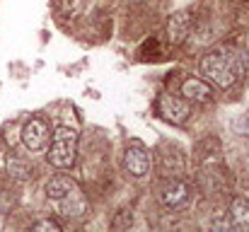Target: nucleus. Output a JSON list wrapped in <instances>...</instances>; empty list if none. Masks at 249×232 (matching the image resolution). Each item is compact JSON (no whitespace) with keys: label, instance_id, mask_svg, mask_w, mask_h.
Wrapping results in <instances>:
<instances>
[{"label":"nucleus","instance_id":"nucleus-1","mask_svg":"<svg viewBox=\"0 0 249 232\" xmlns=\"http://www.w3.org/2000/svg\"><path fill=\"white\" fill-rule=\"evenodd\" d=\"M242 68H245V56L232 49H215L201 58V75L220 89L232 87Z\"/></svg>","mask_w":249,"mask_h":232},{"label":"nucleus","instance_id":"nucleus-2","mask_svg":"<svg viewBox=\"0 0 249 232\" xmlns=\"http://www.w3.org/2000/svg\"><path fill=\"white\" fill-rule=\"evenodd\" d=\"M75 157H78V131L71 126H58L53 131V143L46 160L56 169H71L75 164Z\"/></svg>","mask_w":249,"mask_h":232},{"label":"nucleus","instance_id":"nucleus-3","mask_svg":"<svg viewBox=\"0 0 249 232\" xmlns=\"http://www.w3.org/2000/svg\"><path fill=\"white\" fill-rule=\"evenodd\" d=\"M158 114H160L165 121H169V124L181 126V124L189 121V116H191V107H189V102L181 99V97L162 94V97L158 99Z\"/></svg>","mask_w":249,"mask_h":232},{"label":"nucleus","instance_id":"nucleus-4","mask_svg":"<svg viewBox=\"0 0 249 232\" xmlns=\"http://www.w3.org/2000/svg\"><path fill=\"white\" fill-rule=\"evenodd\" d=\"M160 201H162V206L167 211H184L191 203V186L186 181L174 179V181H169V184L162 186Z\"/></svg>","mask_w":249,"mask_h":232},{"label":"nucleus","instance_id":"nucleus-5","mask_svg":"<svg viewBox=\"0 0 249 232\" xmlns=\"http://www.w3.org/2000/svg\"><path fill=\"white\" fill-rule=\"evenodd\" d=\"M49 138H51L49 126H46L41 119H29V121L24 124V128H22V143H24V148L32 150V153L46 148Z\"/></svg>","mask_w":249,"mask_h":232},{"label":"nucleus","instance_id":"nucleus-6","mask_svg":"<svg viewBox=\"0 0 249 232\" xmlns=\"http://www.w3.org/2000/svg\"><path fill=\"white\" fill-rule=\"evenodd\" d=\"M194 27V12L191 10H179L167 19V39L172 44H181Z\"/></svg>","mask_w":249,"mask_h":232},{"label":"nucleus","instance_id":"nucleus-7","mask_svg":"<svg viewBox=\"0 0 249 232\" xmlns=\"http://www.w3.org/2000/svg\"><path fill=\"white\" fill-rule=\"evenodd\" d=\"M124 167L128 169V174L133 177H148L150 174V167H153V160H150V153L143 150L141 145H131L126 153H124Z\"/></svg>","mask_w":249,"mask_h":232},{"label":"nucleus","instance_id":"nucleus-8","mask_svg":"<svg viewBox=\"0 0 249 232\" xmlns=\"http://www.w3.org/2000/svg\"><path fill=\"white\" fill-rule=\"evenodd\" d=\"M181 97H186V102H213V87L208 80H198V77H189L181 85Z\"/></svg>","mask_w":249,"mask_h":232},{"label":"nucleus","instance_id":"nucleus-9","mask_svg":"<svg viewBox=\"0 0 249 232\" xmlns=\"http://www.w3.org/2000/svg\"><path fill=\"white\" fill-rule=\"evenodd\" d=\"M63 215H73V218H80V215H85V211H87V203H85L83 194H80V189H73L66 198H61V201H51Z\"/></svg>","mask_w":249,"mask_h":232},{"label":"nucleus","instance_id":"nucleus-10","mask_svg":"<svg viewBox=\"0 0 249 232\" xmlns=\"http://www.w3.org/2000/svg\"><path fill=\"white\" fill-rule=\"evenodd\" d=\"M73 189H78V184L71 179V177H66V174H58V177H51L49 181H46V198L49 201H61V198H66Z\"/></svg>","mask_w":249,"mask_h":232},{"label":"nucleus","instance_id":"nucleus-11","mask_svg":"<svg viewBox=\"0 0 249 232\" xmlns=\"http://www.w3.org/2000/svg\"><path fill=\"white\" fill-rule=\"evenodd\" d=\"M230 223L235 232H249V203L242 198H235L230 206Z\"/></svg>","mask_w":249,"mask_h":232},{"label":"nucleus","instance_id":"nucleus-12","mask_svg":"<svg viewBox=\"0 0 249 232\" xmlns=\"http://www.w3.org/2000/svg\"><path fill=\"white\" fill-rule=\"evenodd\" d=\"M7 174H10V179H15V181H27V179L32 177V169H29L27 162H22V160H17V157H7Z\"/></svg>","mask_w":249,"mask_h":232},{"label":"nucleus","instance_id":"nucleus-13","mask_svg":"<svg viewBox=\"0 0 249 232\" xmlns=\"http://www.w3.org/2000/svg\"><path fill=\"white\" fill-rule=\"evenodd\" d=\"M85 7V0H61V12L66 15V17H78L80 12H83Z\"/></svg>","mask_w":249,"mask_h":232},{"label":"nucleus","instance_id":"nucleus-14","mask_svg":"<svg viewBox=\"0 0 249 232\" xmlns=\"http://www.w3.org/2000/svg\"><path fill=\"white\" fill-rule=\"evenodd\" d=\"M32 230L34 232H61V223H56L51 218H44V220H36L32 225Z\"/></svg>","mask_w":249,"mask_h":232},{"label":"nucleus","instance_id":"nucleus-15","mask_svg":"<svg viewBox=\"0 0 249 232\" xmlns=\"http://www.w3.org/2000/svg\"><path fill=\"white\" fill-rule=\"evenodd\" d=\"M131 211H119V215L114 218V223H111V228L114 230H124V228H128L131 225Z\"/></svg>","mask_w":249,"mask_h":232},{"label":"nucleus","instance_id":"nucleus-16","mask_svg":"<svg viewBox=\"0 0 249 232\" xmlns=\"http://www.w3.org/2000/svg\"><path fill=\"white\" fill-rule=\"evenodd\" d=\"M211 228H213V230H232V223L225 220V215H220V218H215V220L211 223Z\"/></svg>","mask_w":249,"mask_h":232}]
</instances>
